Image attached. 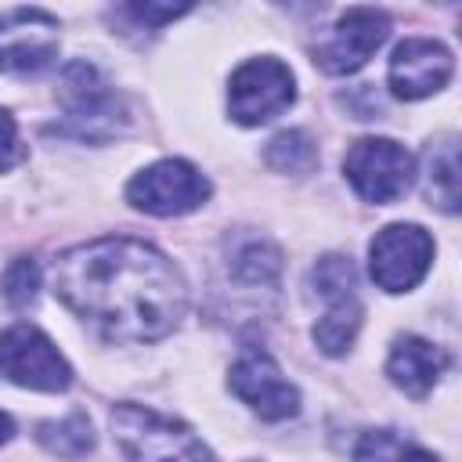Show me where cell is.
I'll use <instances>...</instances> for the list:
<instances>
[{
    "label": "cell",
    "instance_id": "13",
    "mask_svg": "<svg viewBox=\"0 0 462 462\" xmlns=\"http://www.w3.org/2000/svg\"><path fill=\"white\" fill-rule=\"evenodd\" d=\"M448 365H451V357L437 343H430L422 336H401L390 350L386 375L408 397H426L437 386V379L448 372Z\"/></svg>",
    "mask_w": 462,
    "mask_h": 462
},
{
    "label": "cell",
    "instance_id": "18",
    "mask_svg": "<svg viewBox=\"0 0 462 462\" xmlns=\"http://www.w3.org/2000/svg\"><path fill=\"white\" fill-rule=\"evenodd\" d=\"M263 162L278 173H310L318 166V148L310 141V134L303 130H282L267 141L263 148Z\"/></svg>",
    "mask_w": 462,
    "mask_h": 462
},
{
    "label": "cell",
    "instance_id": "7",
    "mask_svg": "<svg viewBox=\"0 0 462 462\" xmlns=\"http://www.w3.org/2000/svg\"><path fill=\"white\" fill-rule=\"evenodd\" d=\"M209 180L184 159H162L141 170L126 184V199L134 209L152 213V217H180L199 209L209 199Z\"/></svg>",
    "mask_w": 462,
    "mask_h": 462
},
{
    "label": "cell",
    "instance_id": "19",
    "mask_svg": "<svg viewBox=\"0 0 462 462\" xmlns=\"http://www.w3.org/2000/svg\"><path fill=\"white\" fill-rule=\"evenodd\" d=\"M310 289L314 296L328 303H343V300H357V271L350 263V256H339V253H328L314 263L310 271Z\"/></svg>",
    "mask_w": 462,
    "mask_h": 462
},
{
    "label": "cell",
    "instance_id": "16",
    "mask_svg": "<svg viewBox=\"0 0 462 462\" xmlns=\"http://www.w3.org/2000/svg\"><path fill=\"white\" fill-rule=\"evenodd\" d=\"M361 318H365V307L361 300H343V303H328L321 321L314 325V343L321 346V354L328 357H339L343 350H350L357 328H361Z\"/></svg>",
    "mask_w": 462,
    "mask_h": 462
},
{
    "label": "cell",
    "instance_id": "2",
    "mask_svg": "<svg viewBox=\"0 0 462 462\" xmlns=\"http://www.w3.org/2000/svg\"><path fill=\"white\" fill-rule=\"evenodd\" d=\"M112 433L126 462H213V451L184 422L144 404H116Z\"/></svg>",
    "mask_w": 462,
    "mask_h": 462
},
{
    "label": "cell",
    "instance_id": "21",
    "mask_svg": "<svg viewBox=\"0 0 462 462\" xmlns=\"http://www.w3.org/2000/svg\"><path fill=\"white\" fill-rule=\"evenodd\" d=\"M40 292V267L32 256H18L11 260V267L4 271V296L11 307H29Z\"/></svg>",
    "mask_w": 462,
    "mask_h": 462
},
{
    "label": "cell",
    "instance_id": "22",
    "mask_svg": "<svg viewBox=\"0 0 462 462\" xmlns=\"http://www.w3.org/2000/svg\"><path fill=\"white\" fill-rule=\"evenodd\" d=\"M188 11H191V4H130L126 7V14H134L148 29H159V25H166V22H173Z\"/></svg>",
    "mask_w": 462,
    "mask_h": 462
},
{
    "label": "cell",
    "instance_id": "10",
    "mask_svg": "<svg viewBox=\"0 0 462 462\" xmlns=\"http://www.w3.org/2000/svg\"><path fill=\"white\" fill-rule=\"evenodd\" d=\"M227 386L238 401H245L267 422H282L300 411V390L282 375L278 361L267 350H245L231 365Z\"/></svg>",
    "mask_w": 462,
    "mask_h": 462
},
{
    "label": "cell",
    "instance_id": "12",
    "mask_svg": "<svg viewBox=\"0 0 462 462\" xmlns=\"http://www.w3.org/2000/svg\"><path fill=\"white\" fill-rule=\"evenodd\" d=\"M455 72V58L444 43L437 40H404L397 43L393 58H390V90L401 101H419L437 94L440 87H448Z\"/></svg>",
    "mask_w": 462,
    "mask_h": 462
},
{
    "label": "cell",
    "instance_id": "9",
    "mask_svg": "<svg viewBox=\"0 0 462 462\" xmlns=\"http://www.w3.org/2000/svg\"><path fill=\"white\" fill-rule=\"evenodd\" d=\"M390 36V18L375 7H350L318 43L314 61L328 76H350L357 72Z\"/></svg>",
    "mask_w": 462,
    "mask_h": 462
},
{
    "label": "cell",
    "instance_id": "14",
    "mask_svg": "<svg viewBox=\"0 0 462 462\" xmlns=\"http://www.w3.org/2000/svg\"><path fill=\"white\" fill-rule=\"evenodd\" d=\"M227 271L249 289H274L282 271V253L263 235H238L227 242Z\"/></svg>",
    "mask_w": 462,
    "mask_h": 462
},
{
    "label": "cell",
    "instance_id": "5",
    "mask_svg": "<svg viewBox=\"0 0 462 462\" xmlns=\"http://www.w3.org/2000/svg\"><path fill=\"white\" fill-rule=\"evenodd\" d=\"M296 101V79L278 58H249L231 72L227 112L242 126H260Z\"/></svg>",
    "mask_w": 462,
    "mask_h": 462
},
{
    "label": "cell",
    "instance_id": "1",
    "mask_svg": "<svg viewBox=\"0 0 462 462\" xmlns=\"http://www.w3.org/2000/svg\"><path fill=\"white\" fill-rule=\"evenodd\" d=\"M54 292L112 343H155L188 307L173 260L141 238H97L54 260Z\"/></svg>",
    "mask_w": 462,
    "mask_h": 462
},
{
    "label": "cell",
    "instance_id": "15",
    "mask_svg": "<svg viewBox=\"0 0 462 462\" xmlns=\"http://www.w3.org/2000/svg\"><path fill=\"white\" fill-rule=\"evenodd\" d=\"M422 191L430 199V206H437L440 213H455L458 209V137H440L426 148V180Z\"/></svg>",
    "mask_w": 462,
    "mask_h": 462
},
{
    "label": "cell",
    "instance_id": "8",
    "mask_svg": "<svg viewBox=\"0 0 462 462\" xmlns=\"http://www.w3.org/2000/svg\"><path fill=\"white\" fill-rule=\"evenodd\" d=\"M433 260V238L419 224H390L368 245V271L383 292L415 289Z\"/></svg>",
    "mask_w": 462,
    "mask_h": 462
},
{
    "label": "cell",
    "instance_id": "23",
    "mask_svg": "<svg viewBox=\"0 0 462 462\" xmlns=\"http://www.w3.org/2000/svg\"><path fill=\"white\" fill-rule=\"evenodd\" d=\"M18 159H22L18 126H14V119H11L4 108H0V173H4V170H11Z\"/></svg>",
    "mask_w": 462,
    "mask_h": 462
},
{
    "label": "cell",
    "instance_id": "4",
    "mask_svg": "<svg viewBox=\"0 0 462 462\" xmlns=\"http://www.w3.org/2000/svg\"><path fill=\"white\" fill-rule=\"evenodd\" d=\"M343 173L365 202L390 206L411 188L415 159L404 144L390 137H361L343 155Z\"/></svg>",
    "mask_w": 462,
    "mask_h": 462
},
{
    "label": "cell",
    "instance_id": "17",
    "mask_svg": "<svg viewBox=\"0 0 462 462\" xmlns=\"http://www.w3.org/2000/svg\"><path fill=\"white\" fill-rule=\"evenodd\" d=\"M36 440L61 458H83L94 448V426L83 411H72L58 422H40L36 426Z\"/></svg>",
    "mask_w": 462,
    "mask_h": 462
},
{
    "label": "cell",
    "instance_id": "6",
    "mask_svg": "<svg viewBox=\"0 0 462 462\" xmlns=\"http://www.w3.org/2000/svg\"><path fill=\"white\" fill-rule=\"evenodd\" d=\"M0 372L25 390L61 393L72 386V368L61 350L51 343V336L25 321L0 332Z\"/></svg>",
    "mask_w": 462,
    "mask_h": 462
},
{
    "label": "cell",
    "instance_id": "24",
    "mask_svg": "<svg viewBox=\"0 0 462 462\" xmlns=\"http://www.w3.org/2000/svg\"><path fill=\"white\" fill-rule=\"evenodd\" d=\"M14 437V419L7 411H0V444H7Z\"/></svg>",
    "mask_w": 462,
    "mask_h": 462
},
{
    "label": "cell",
    "instance_id": "20",
    "mask_svg": "<svg viewBox=\"0 0 462 462\" xmlns=\"http://www.w3.org/2000/svg\"><path fill=\"white\" fill-rule=\"evenodd\" d=\"M354 462H437L430 451H422L411 440H401L390 430H372L357 440Z\"/></svg>",
    "mask_w": 462,
    "mask_h": 462
},
{
    "label": "cell",
    "instance_id": "11",
    "mask_svg": "<svg viewBox=\"0 0 462 462\" xmlns=\"http://www.w3.org/2000/svg\"><path fill=\"white\" fill-rule=\"evenodd\" d=\"M58 54V18L40 7L0 11V72H40Z\"/></svg>",
    "mask_w": 462,
    "mask_h": 462
},
{
    "label": "cell",
    "instance_id": "3",
    "mask_svg": "<svg viewBox=\"0 0 462 462\" xmlns=\"http://www.w3.org/2000/svg\"><path fill=\"white\" fill-rule=\"evenodd\" d=\"M58 94L65 101V119L51 126L54 134H65L76 141H112L130 123L123 97L108 90L105 76L90 61L65 65Z\"/></svg>",
    "mask_w": 462,
    "mask_h": 462
}]
</instances>
